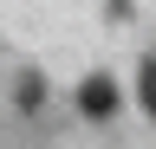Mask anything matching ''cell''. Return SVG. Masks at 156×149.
Masks as SVG:
<instances>
[{
    "label": "cell",
    "instance_id": "cell-2",
    "mask_svg": "<svg viewBox=\"0 0 156 149\" xmlns=\"http://www.w3.org/2000/svg\"><path fill=\"white\" fill-rule=\"evenodd\" d=\"M136 91H143V110L156 117V52L143 59V71H136Z\"/></svg>",
    "mask_w": 156,
    "mask_h": 149
},
{
    "label": "cell",
    "instance_id": "cell-1",
    "mask_svg": "<svg viewBox=\"0 0 156 149\" xmlns=\"http://www.w3.org/2000/svg\"><path fill=\"white\" fill-rule=\"evenodd\" d=\"M78 110H85L91 123H111L117 117V84L104 78V71H91V78L78 84Z\"/></svg>",
    "mask_w": 156,
    "mask_h": 149
}]
</instances>
